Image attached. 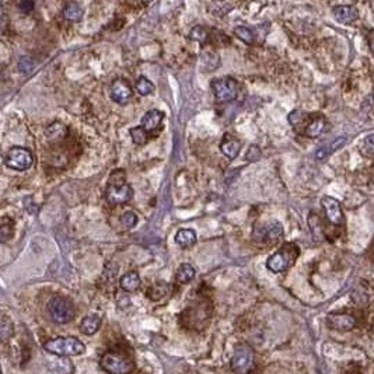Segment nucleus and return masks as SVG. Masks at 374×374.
<instances>
[{"label": "nucleus", "instance_id": "nucleus-1", "mask_svg": "<svg viewBox=\"0 0 374 374\" xmlns=\"http://www.w3.org/2000/svg\"><path fill=\"white\" fill-rule=\"evenodd\" d=\"M132 198H133V188L126 182L125 171H114L105 188V201L111 206H118L130 202Z\"/></svg>", "mask_w": 374, "mask_h": 374}, {"label": "nucleus", "instance_id": "nucleus-2", "mask_svg": "<svg viewBox=\"0 0 374 374\" xmlns=\"http://www.w3.org/2000/svg\"><path fill=\"white\" fill-rule=\"evenodd\" d=\"M44 350L58 357L79 356L86 352V345L76 336H56L44 342Z\"/></svg>", "mask_w": 374, "mask_h": 374}, {"label": "nucleus", "instance_id": "nucleus-3", "mask_svg": "<svg viewBox=\"0 0 374 374\" xmlns=\"http://www.w3.org/2000/svg\"><path fill=\"white\" fill-rule=\"evenodd\" d=\"M212 308V303L208 300H201L194 306H190L181 315L182 325L194 331H204L211 321Z\"/></svg>", "mask_w": 374, "mask_h": 374}, {"label": "nucleus", "instance_id": "nucleus-4", "mask_svg": "<svg viewBox=\"0 0 374 374\" xmlns=\"http://www.w3.org/2000/svg\"><path fill=\"white\" fill-rule=\"evenodd\" d=\"M300 255L299 245L294 243H285L278 251L266 261V268L272 273H282L294 265Z\"/></svg>", "mask_w": 374, "mask_h": 374}, {"label": "nucleus", "instance_id": "nucleus-5", "mask_svg": "<svg viewBox=\"0 0 374 374\" xmlns=\"http://www.w3.org/2000/svg\"><path fill=\"white\" fill-rule=\"evenodd\" d=\"M47 311L51 320L61 325L72 322L76 317V307L73 301L63 296H56L49 300L47 304Z\"/></svg>", "mask_w": 374, "mask_h": 374}, {"label": "nucleus", "instance_id": "nucleus-6", "mask_svg": "<svg viewBox=\"0 0 374 374\" xmlns=\"http://www.w3.org/2000/svg\"><path fill=\"white\" fill-rule=\"evenodd\" d=\"M100 367L104 371L111 374H128L132 373L136 364L128 354L119 353L115 350H109L102 354L100 359Z\"/></svg>", "mask_w": 374, "mask_h": 374}, {"label": "nucleus", "instance_id": "nucleus-7", "mask_svg": "<svg viewBox=\"0 0 374 374\" xmlns=\"http://www.w3.org/2000/svg\"><path fill=\"white\" fill-rule=\"evenodd\" d=\"M283 238V226L276 220L254 226L252 240L258 244H275Z\"/></svg>", "mask_w": 374, "mask_h": 374}, {"label": "nucleus", "instance_id": "nucleus-8", "mask_svg": "<svg viewBox=\"0 0 374 374\" xmlns=\"http://www.w3.org/2000/svg\"><path fill=\"white\" fill-rule=\"evenodd\" d=\"M230 367L236 373H250L255 367V352L250 345L241 343L234 349L230 360Z\"/></svg>", "mask_w": 374, "mask_h": 374}, {"label": "nucleus", "instance_id": "nucleus-9", "mask_svg": "<svg viewBox=\"0 0 374 374\" xmlns=\"http://www.w3.org/2000/svg\"><path fill=\"white\" fill-rule=\"evenodd\" d=\"M34 154L31 153V150L21 146L12 147L5 156V164L10 170L27 171L34 165Z\"/></svg>", "mask_w": 374, "mask_h": 374}, {"label": "nucleus", "instance_id": "nucleus-10", "mask_svg": "<svg viewBox=\"0 0 374 374\" xmlns=\"http://www.w3.org/2000/svg\"><path fill=\"white\" fill-rule=\"evenodd\" d=\"M212 91L215 94L216 101L222 102H232L237 98L238 95V83L232 79V77H220L212 82Z\"/></svg>", "mask_w": 374, "mask_h": 374}, {"label": "nucleus", "instance_id": "nucleus-11", "mask_svg": "<svg viewBox=\"0 0 374 374\" xmlns=\"http://www.w3.org/2000/svg\"><path fill=\"white\" fill-rule=\"evenodd\" d=\"M325 128H327V121L321 114H304L303 121L294 129H301V133L304 136L310 137V139H315V137L321 136L324 133Z\"/></svg>", "mask_w": 374, "mask_h": 374}, {"label": "nucleus", "instance_id": "nucleus-12", "mask_svg": "<svg viewBox=\"0 0 374 374\" xmlns=\"http://www.w3.org/2000/svg\"><path fill=\"white\" fill-rule=\"evenodd\" d=\"M321 206L325 212L328 222L333 226H343L345 225V216L340 208L339 201H336L332 197H324L321 199Z\"/></svg>", "mask_w": 374, "mask_h": 374}, {"label": "nucleus", "instance_id": "nucleus-13", "mask_svg": "<svg viewBox=\"0 0 374 374\" xmlns=\"http://www.w3.org/2000/svg\"><path fill=\"white\" fill-rule=\"evenodd\" d=\"M327 325L332 331L346 332V331H350L357 325V321L352 314L329 313L327 315Z\"/></svg>", "mask_w": 374, "mask_h": 374}, {"label": "nucleus", "instance_id": "nucleus-14", "mask_svg": "<svg viewBox=\"0 0 374 374\" xmlns=\"http://www.w3.org/2000/svg\"><path fill=\"white\" fill-rule=\"evenodd\" d=\"M111 100L119 105H126L132 100V87L126 80L116 79L111 86Z\"/></svg>", "mask_w": 374, "mask_h": 374}, {"label": "nucleus", "instance_id": "nucleus-15", "mask_svg": "<svg viewBox=\"0 0 374 374\" xmlns=\"http://www.w3.org/2000/svg\"><path fill=\"white\" fill-rule=\"evenodd\" d=\"M164 121V114L160 111V109H150L147 111L144 115L142 116V121H140V125H142L144 129L150 132L151 135L161 128Z\"/></svg>", "mask_w": 374, "mask_h": 374}, {"label": "nucleus", "instance_id": "nucleus-16", "mask_svg": "<svg viewBox=\"0 0 374 374\" xmlns=\"http://www.w3.org/2000/svg\"><path fill=\"white\" fill-rule=\"evenodd\" d=\"M69 130L68 128L61 122H54L51 123L49 126L45 130V137H47L48 143L51 144H61L63 143L66 139H68Z\"/></svg>", "mask_w": 374, "mask_h": 374}, {"label": "nucleus", "instance_id": "nucleus-17", "mask_svg": "<svg viewBox=\"0 0 374 374\" xmlns=\"http://www.w3.org/2000/svg\"><path fill=\"white\" fill-rule=\"evenodd\" d=\"M220 150H222V153H223L227 158L234 160V158H237V156L240 154L241 142H240L236 136H232V135L227 133V135L223 136V140L220 143Z\"/></svg>", "mask_w": 374, "mask_h": 374}, {"label": "nucleus", "instance_id": "nucleus-18", "mask_svg": "<svg viewBox=\"0 0 374 374\" xmlns=\"http://www.w3.org/2000/svg\"><path fill=\"white\" fill-rule=\"evenodd\" d=\"M101 327V317L97 315V314H89L86 315L82 321H80V325H79V329L80 332L87 335V336H91L94 333L98 332V329Z\"/></svg>", "mask_w": 374, "mask_h": 374}, {"label": "nucleus", "instance_id": "nucleus-19", "mask_svg": "<svg viewBox=\"0 0 374 374\" xmlns=\"http://www.w3.org/2000/svg\"><path fill=\"white\" fill-rule=\"evenodd\" d=\"M142 285V279H140V276H139V273L137 272H128L123 275L121 280H119V286H121V289L125 290V292H136L139 290V287Z\"/></svg>", "mask_w": 374, "mask_h": 374}, {"label": "nucleus", "instance_id": "nucleus-20", "mask_svg": "<svg viewBox=\"0 0 374 374\" xmlns=\"http://www.w3.org/2000/svg\"><path fill=\"white\" fill-rule=\"evenodd\" d=\"M333 16L342 24H350L357 19V12L352 6H338L333 9Z\"/></svg>", "mask_w": 374, "mask_h": 374}, {"label": "nucleus", "instance_id": "nucleus-21", "mask_svg": "<svg viewBox=\"0 0 374 374\" xmlns=\"http://www.w3.org/2000/svg\"><path fill=\"white\" fill-rule=\"evenodd\" d=\"M208 2L213 13L218 16H225L237 6L240 0H208Z\"/></svg>", "mask_w": 374, "mask_h": 374}, {"label": "nucleus", "instance_id": "nucleus-22", "mask_svg": "<svg viewBox=\"0 0 374 374\" xmlns=\"http://www.w3.org/2000/svg\"><path fill=\"white\" fill-rule=\"evenodd\" d=\"M197 276V271L195 268L191 265V264H182L179 265V268L177 269V273H175V282L178 285H188L190 282L195 279Z\"/></svg>", "mask_w": 374, "mask_h": 374}, {"label": "nucleus", "instance_id": "nucleus-23", "mask_svg": "<svg viewBox=\"0 0 374 374\" xmlns=\"http://www.w3.org/2000/svg\"><path fill=\"white\" fill-rule=\"evenodd\" d=\"M175 243L181 248H191L197 244V233L191 229H182L175 234Z\"/></svg>", "mask_w": 374, "mask_h": 374}, {"label": "nucleus", "instance_id": "nucleus-24", "mask_svg": "<svg viewBox=\"0 0 374 374\" xmlns=\"http://www.w3.org/2000/svg\"><path fill=\"white\" fill-rule=\"evenodd\" d=\"M346 142H347V139L345 136L336 137L333 142L327 144L325 147H321V149L315 153V157H317L318 160H324L327 156L332 154L333 151H336V150H339L340 147H343V146L346 144Z\"/></svg>", "mask_w": 374, "mask_h": 374}, {"label": "nucleus", "instance_id": "nucleus-25", "mask_svg": "<svg viewBox=\"0 0 374 374\" xmlns=\"http://www.w3.org/2000/svg\"><path fill=\"white\" fill-rule=\"evenodd\" d=\"M168 290H170V286L164 282H160V283H154V285L150 287L147 290V296H149L150 300L153 301H158L161 300L165 296H168Z\"/></svg>", "mask_w": 374, "mask_h": 374}, {"label": "nucleus", "instance_id": "nucleus-26", "mask_svg": "<svg viewBox=\"0 0 374 374\" xmlns=\"http://www.w3.org/2000/svg\"><path fill=\"white\" fill-rule=\"evenodd\" d=\"M63 17H65L66 20L73 21V23L82 20V7L79 6L77 3H75V2H70V3H68V5L65 6V9H63Z\"/></svg>", "mask_w": 374, "mask_h": 374}, {"label": "nucleus", "instance_id": "nucleus-27", "mask_svg": "<svg viewBox=\"0 0 374 374\" xmlns=\"http://www.w3.org/2000/svg\"><path fill=\"white\" fill-rule=\"evenodd\" d=\"M201 62L206 70H215L219 66V55L212 49H206L201 54Z\"/></svg>", "mask_w": 374, "mask_h": 374}, {"label": "nucleus", "instance_id": "nucleus-28", "mask_svg": "<svg viewBox=\"0 0 374 374\" xmlns=\"http://www.w3.org/2000/svg\"><path fill=\"white\" fill-rule=\"evenodd\" d=\"M234 34L237 35V38H240L241 41L248 44V45H254L257 42V34L250 27H243V26L236 27L234 28Z\"/></svg>", "mask_w": 374, "mask_h": 374}, {"label": "nucleus", "instance_id": "nucleus-29", "mask_svg": "<svg viewBox=\"0 0 374 374\" xmlns=\"http://www.w3.org/2000/svg\"><path fill=\"white\" fill-rule=\"evenodd\" d=\"M129 135L132 137L133 143H136V144H146V143L149 142V139H151V136H153L150 132H147V130L143 128L142 125L132 128L129 130Z\"/></svg>", "mask_w": 374, "mask_h": 374}, {"label": "nucleus", "instance_id": "nucleus-30", "mask_svg": "<svg viewBox=\"0 0 374 374\" xmlns=\"http://www.w3.org/2000/svg\"><path fill=\"white\" fill-rule=\"evenodd\" d=\"M154 90H156L154 84L150 82L147 77L142 76V77H139V79H137L136 91L140 95H143V97H146V95H151L153 93H154Z\"/></svg>", "mask_w": 374, "mask_h": 374}, {"label": "nucleus", "instance_id": "nucleus-31", "mask_svg": "<svg viewBox=\"0 0 374 374\" xmlns=\"http://www.w3.org/2000/svg\"><path fill=\"white\" fill-rule=\"evenodd\" d=\"M209 37H211L209 31H208L205 27H201V26L194 27L192 30H191V33H190L191 40H192V41L199 42V44H202V45L208 44V41H209Z\"/></svg>", "mask_w": 374, "mask_h": 374}, {"label": "nucleus", "instance_id": "nucleus-32", "mask_svg": "<svg viewBox=\"0 0 374 374\" xmlns=\"http://www.w3.org/2000/svg\"><path fill=\"white\" fill-rule=\"evenodd\" d=\"M308 225L311 227V233H313V236L315 240H322V238H324V230H322V226H321L318 215L311 213V215H310V219H308Z\"/></svg>", "mask_w": 374, "mask_h": 374}, {"label": "nucleus", "instance_id": "nucleus-33", "mask_svg": "<svg viewBox=\"0 0 374 374\" xmlns=\"http://www.w3.org/2000/svg\"><path fill=\"white\" fill-rule=\"evenodd\" d=\"M14 225L12 220L9 219H3V223H2V227H0V238L3 243H7L10 238L13 237L14 233Z\"/></svg>", "mask_w": 374, "mask_h": 374}, {"label": "nucleus", "instance_id": "nucleus-34", "mask_svg": "<svg viewBox=\"0 0 374 374\" xmlns=\"http://www.w3.org/2000/svg\"><path fill=\"white\" fill-rule=\"evenodd\" d=\"M137 222H139V218H137L136 213L132 211L125 212L122 215V218H121V223H122V226L126 230L133 229V227L137 225Z\"/></svg>", "mask_w": 374, "mask_h": 374}, {"label": "nucleus", "instance_id": "nucleus-35", "mask_svg": "<svg viewBox=\"0 0 374 374\" xmlns=\"http://www.w3.org/2000/svg\"><path fill=\"white\" fill-rule=\"evenodd\" d=\"M13 322L7 318L6 315L2 318V329H0V335H2V340L3 342H7L9 338H12L13 335Z\"/></svg>", "mask_w": 374, "mask_h": 374}, {"label": "nucleus", "instance_id": "nucleus-36", "mask_svg": "<svg viewBox=\"0 0 374 374\" xmlns=\"http://www.w3.org/2000/svg\"><path fill=\"white\" fill-rule=\"evenodd\" d=\"M360 151L366 156H374V133L367 135L360 144Z\"/></svg>", "mask_w": 374, "mask_h": 374}, {"label": "nucleus", "instance_id": "nucleus-37", "mask_svg": "<svg viewBox=\"0 0 374 374\" xmlns=\"http://www.w3.org/2000/svg\"><path fill=\"white\" fill-rule=\"evenodd\" d=\"M19 68H20L21 72L30 73V72L34 69V62L31 61L30 58H27V56H24V58H21L20 62H19Z\"/></svg>", "mask_w": 374, "mask_h": 374}, {"label": "nucleus", "instance_id": "nucleus-38", "mask_svg": "<svg viewBox=\"0 0 374 374\" xmlns=\"http://www.w3.org/2000/svg\"><path fill=\"white\" fill-rule=\"evenodd\" d=\"M19 9L23 13H31L34 10V2L33 0H20L19 2Z\"/></svg>", "mask_w": 374, "mask_h": 374}, {"label": "nucleus", "instance_id": "nucleus-39", "mask_svg": "<svg viewBox=\"0 0 374 374\" xmlns=\"http://www.w3.org/2000/svg\"><path fill=\"white\" fill-rule=\"evenodd\" d=\"M259 154H261V153H259L258 147H257V146H251L250 150H248V154H247V160H250L251 163H254V161L258 160Z\"/></svg>", "mask_w": 374, "mask_h": 374}, {"label": "nucleus", "instance_id": "nucleus-40", "mask_svg": "<svg viewBox=\"0 0 374 374\" xmlns=\"http://www.w3.org/2000/svg\"><path fill=\"white\" fill-rule=\"evenodd\" d=\"M370 48H371V51H373L374 54V34L370 37Z\"/></svg>", "mask_w": 374, "mask_h": 374}, {"label": "nucleus", "instance_id": "nucleus-41", "mask_svg": "<svg viewBox=\"0 0 374 374\" xmlns=\"http://www.w3.org/2000/svg\"><path fill=\"white\" fill-rule=\"evenodd\" d=\"M140 2H143L144 5H150V3H151L153 0H140Z\"/></svg>", "mask_w": 374, "mask_h": 374}]
</instances>
